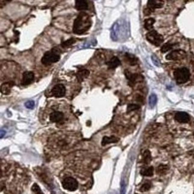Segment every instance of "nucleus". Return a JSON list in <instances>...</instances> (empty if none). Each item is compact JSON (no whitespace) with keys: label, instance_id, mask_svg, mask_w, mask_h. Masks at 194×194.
I'll use <instances>...</instances> for the list:
<instances>
[{"label":"nucleus","instance_id":"nucleus-1","mask_svg":"<svg viewBox=\"0 0 194 194\" xmlns=\"http://www.w3.org/2000/svg\"><path fill=\"white\" fill-rule=\"evenodd\" d=\"M91 26V19L85 13H81L74 21L73 31L76 34H83L87 32Z\"/></svg>","mask_w":194,"mask_h":194},{"label":"nucleus","instance_id":"nucleus-2","mask_svg":"<svg viewBox=\"0 0 194 194\" xmlns=\"http://www.w3.org/2000/svg\"><path fill=\"white\" fill-rule=\"evenodd\" d=\"M174 77L178 84H184L189 80L190 73H189L188 69L185 67L178 68V69H176L174 72Z\"/></svg>","mask_w":194,"mask_h":194},{"label":"nucleus","instance_id":"nucleus-3","mask_svg":"<svg viewBox=\"0 0 194 194\" xmlns=\"http://www.w3.org/2000/svg\"><path fill=\"white\" fill-rule=\"evenodd\" d=\"M59 59H60L59 54H57V53H54V51H49V53H46L44 54L41 61L44 65H49V64L57 62Z\"/></svg>","mask_w":194,"mask_h":194},{"label":"nucleus","instance_id":"nucleus-4","mask_svg":"<svg viewBox=\"0 0 194 194\" xmlns=\"http://www.w3.org/2000/svg\"><path fill=\"white\" fill-rule=\"evenodd\" d=\"M146 40L155 46H159L163 43V37L156 31L152 30V31H149L146 34Z\"/></svg>","mask_w":194,"mask_h":194},{"label":"nucleus","instance_id":"nucleus-5","mask_svg":"<svg viewBox=\"0 0 194 194\" xmlns=\"http://www.w3.org/2000/svg\"><path fill=\"white\" fill-rule=\"evenodd\" d=\"M62 185L63 187L67 189L69 191H74L78 188V182L72 177H67L63 180L62 182Z\"/></svg>","mask_w":194,"mask_h":194},{"label":"nucleus","instance_id":"nucleus-6","mask_svg":"<svg viewBox=\"0 0 194 194\" xmlns=\"http://www.w3.org/2000/svg\"><path fill=\"white\" fill-rule=\"evenodd\" d=\"M185 51H182V50H176V51H170L169 54L166 55V59L168 60H179L182 59L183 57H185Z\"/></svg>","mask_w":194,"mask_h":194},{"label":"nucleus","instance_id":"nucleus-7","mask_svg":"<svg viewBox=\"0 0 194 194\" xmlns=\"http://www.w3.org/2000/svg\"><path fill=\"white\" fill-rule=\"evenodd\" d=\"M51 94L54 97H62L65 95V87L63 85L59 84L57 85L55 87H54V88L51 89Z\"/></svg>","mask_w":194,"mask_h":194},{"label":"nucleus","instance_id":"nucleus-8","mask_svg":"<svg viewBox=\"0 0 194 194\" xmlns=\"http://www.w3.org/2000/svg\"><path fill=\"white\" fill-rule=\"evenodd\" d=\"M175 119L179 122L185 123V122H189L190 116L188 115V114L184 113V112H178V113H176V115H175Z\"/></svg>","mask_w":194,"mask_h":194},{"label":"nucleus","instance_id":"nucleus-9","mask_svg":"<svg viewBox=\"0 0 194 194\" xmlns=\"http://www.w3.org/2000/svg\"><path fill=\"white\" fill-rule=\"evenodd\" d=\"M163 5H164L163 0H149L148 1V8H149L150 10L159 9V8H162Z\"/></svg>","mask_w":194,"mask_h":194},{"label":"nucleus","instance_id":"nucleus-10","mask_svg":"<svg viewBox=\"0 0 194 194\" xmlns=\"http://www.w3.org/2000/svg\"><path fill=\"white\" fill-rule=\"evenodd\" d=\"M14 82H6V83H3L0 87V91L2 94H9L11 92V88L14 87Z\"/></svg>","mask_w":194,"mask_h":194},{"label":"nucleus","instance_id":"nucleus-11","mask_svg":"<svg viewBox=\"0 0 194 194\" xmlns=\"http://www.w3.org/2000/svg\"><path fill=\"white\" fill-rule=\"evenodd\" d=\"M63 119H64V115L61 112H53L50 115L51 122H62Z\"/></svg>","mask_w":194,"mask_h":194},{"label":"nucleus","instance_id":"nucleus-12","mask_svg":"<svg viewBox=\"0 0 194 194\" xmlns=\"http://www.w3.org/2000/svg\"><path fill=\"white\" fill-rule=\"evenodd\" d=\"M33 80H34V74L32 72H24L21 82H23V85H29L32 83Z\"/></svg>","mask_w":194,"mask_h":194},{"label":"nucleus","instance_id":"nucleus-13","mask_svg":"<svg viewBox=\"0 0 194 194\" xmlns=\"http://www.w3.org/2000/svg\"><path fill=\"white\" fill-rule=\"evenodd\" d=\"M76 8L79 11H85L88 9L87 0H76Z\"/></svg>","mask_w":194,"mask_h":194},{"label":"nucleus","instance_id":"nucleus-14","mask_svg":"<svg viewBox=\"0 0 194 194\" xmlns=\"http://www.w3.org/2000/svg\"><path fill=\"white\" fill-rule=\"evenodd\" d=\"M125 76L126 78L131 82H138V81H141L143 80V77L140 76V75H137V74H132V73L126 71L125 72Z\"/></svg>","mask_w":194,"mask_h":194},{"label":"nucleus","instance_id":"nucleus-15","mask_svg":"<svg viewBox=\"0 0 194 194\" xmlns=\"http://www.w3.org/2000/svg\"><path fill=\"white\" fill-rule=\"evenodd\" d=\"M119 141V138L118 137H115V136H112V137H103L102 139V145L105 146L107 144H111V143H116Z\"/></svg>","mask_w":194,"mask_h":194},{"label":"nucleus","instance_id":"nucleus-16","mask_svg":"<svg viewBox=\"0 0 194 194\" xmlns=\"http://www.w3.org/2000/svg\"><path fill=\"white\" fill-rule=\"evenodd\" d=\"M119 64H120V60L118 57H113V58H111L109 61H108V66H109L110 68H112V69L116 68L119 65Z\"/></svg>","mask_w":194,"mask_h":194},{"label":"nucleus","instance_id":"nucleus-17","mask_svg":"<svg viewBox=\"0 0 194 194\" xmlns=\"http://www.w3.org/2000/svg\"><path fill=\"white\" fill-rule=\"evenodd\" d=\"M89 75V71L87 70V69H82L79 72L77 73V78L79 81H83L84 79H85Z\"/></svg>","mask_w":194,"mask_h":194},{"label":"nucleus","instance_id":"nucleus-18","mask_svg":"<svg viewBox=\"0 0 194 194\" xmlns=\"http://www.w3.org/2000/svg\"><path fill=\"white\" fill-rule=\"evenodd\" d=\"M141 175L146 177H150L153 175V168L152 167H146L141 170Z\"/></svg>","mask_w":194,"mask_h":194},{"label":"nucleus","instance_id":"nucleus-19","mask_svg":"<svg viewBox=\"0 0 194 194\" xmlns=\"http://www.w3.org/2000/svg\"><path fill=\"white\" fill-rule=\"evenodd\" d=\"M125 57H126V61L129 64H131V65H135V64H137V62H138L137 57H135L134 55H132L130 54H126Z\"/></svg>","mask_w":194,"mask_h":194},{"label":"nucleus","instance_id":"nucleus-20","mask_svg":"<svg viewBox=\"0 0 194 194\" xmlns=\"http://www.w3.org/2000/svg\"><path fill=\"white\" fill-rule=\"evenodd\" d=\"M142 158H143V163L144 164H146L150 161L152 159V155H150V152L149 150H145L143 152V155H142Z\"/></svg>","mask_w":194,"mask_h":194},{"label":"nucleus","instance_id":"nucleus-21","mask_svg":"<svg viewBox=\"0 0 194 194\" xmlns=\"http://www.w3.org/2000/svg\"><path fill=\"white\" fill-rule=\"evenodd\" d=\"M154 23H155L154 19H152V18L146 19V20H145V23H144L145 28H146V29H148V30L152 29V26H153V24H154Z\"/></svg>","mask_w":194,"mask_h":194},{"label":"nucleus","instance_id":"nucleus-22","mask_svg":"<svg viewBox=\"0 0 194 194\" xmlns=\"http://www.w3.org/2000/svg\"><path fill=\"white\" fill-rule=\"evenodd\" d=\"M156 102H157V97L155 94H152V95L149 96V107H150V109H152V108H154L155 104H156Z\"/></svg>","mask_w":194,"mask_h":194},{"label":"nucleus","instance_id":"nucleus-23","mask_svg":"<svg viewBox=\"0 0 194 194\" xmlns=\"http://www.w3.org/2000/svg\"><path fill=\"white\" fill-rule=\"evenodd\" d=\"M175 47L174 44H170V43H167V44H164L161 47V51L162 53H167V51H170L173 50V48Z\"/></svg>","mask_w":194,"mask_h":194},{"label":"nucleus","instance_id":"nucleus-24","mask_svg":"<svg viewBox=\"0 0 194 194\" xmlns=\"http://www.w3.org/2000/svg\"><path fill=\"white\" fill-rule=\"evenodd\" d=\"M75 39L74 38H70V39H68L67 41H64L62 44H61V46L63 47V48H67V47H69V46H72L73 44L75 43Z\"/></svg>","mask_w":194,"mask_h":194},{"label":"nucleus","instance_id":"nucleus-25","mask_svg":"<svg viewBox=\"0 0 194 194\" xmlns=\"http://www.w3.org/2000/svg\"><path fill=\"white\" fill-rule=\"evenodd\" d=\"M150 186H152V183H145L144 184H142V186L140 187V191L142 192H144V191H148L149 189L150 188Z\"/></svg>","mask_w":194,"mask_h":194},{"label":"nucleus","instance_id":"nucleus-26","mask_svg":"<svg viewBox=\"0 0 194 194\" xmlns=\"http://www.w3.org/2000/svg\"><path fill=\"white\" fill-rule=\"evenodd\" d=\"M167 170H168V166H166V165H159L158 168H157V173L158 174H164Z\"/></svg>","mask_w":194,"mask_h":194},{"label":"nucleus","instance_id":"nucleus-27","mask_svg":"<svg viewBox=\"0 0 194 194\" xmlns=\"http://www.w3.org/2000/svg\"><path fill=\"white\" fill-rule=\"evenodd\" d=\"M32 191H33L34 194H44V193H43V192L41 191V189H40V187L38 186V184H36V183L33 184V186H32Z\"/></svg>","mask_w":194,"mask_h":194},{"label":"nucleus","instance_id":"nucleus-28","mask_svg":"<svg viewBox=\"0 0 194 194\" xmlns=\"http://www.w3.org/2000/svg\"><path fill=\"white\" fill-rule=\"evenodd\" d=\"M139 108H140V106L137 105V104H130V105L127 106V111H128V112H132V111L138 110Z\"/></svg>","mask_w":194,"mask_h":194},{"label":"nucleus","instance_id":"nucleus-29","mask_svg":"<svg viewBox=\"0 0 194 194\" xmlns=\"http://www.w3.org/2000/svg\"><path fill=\"white\" fill-rule=\"evenodd\" d=\"M24 106L27 108V109H33L34 108V106H35V103H34V101H32V100H29V101H26L25 102V104H24Z\"/></svg>","mask_w":194,"mask_h":194},{"label":"nucleus","instance_id":"nucleus-30","mask_svg":"<svg viewBox=\"0 0 194 194\" xmlns=\"http://www.w3.org/2000/svg\"><path fill=\"white\" fill-rule=\"evenodd\" d=\"M152 61H153V63L155 64V65H157V66H159V65H160V63H159V61H158V60H156L157 58H156V57H154V55H152Z\"/></svg>","mask_w":194,"mask_h":194},{"label":"nucleus","instance_id":"nucleus-31","mask_svg":"<svg viewBox=\"0 0 194 194\" xmlns=\"http://www.w3.org/2000/svg\"><path fill=\"white\" fill-rule=\"evenodd\" d=\"M5 135H6V131L3 130V129H0V139H1V138H3Z\"/></svg>","mask_w":194,"mask_h":194},{"label":"nucleus","instance_id":"nucleus-32","mask_svg":"<svg viewBox=\"0 0 194 194\" xmlns=\"http://www.w3.org/2000/svg\"><path fill=\"white\" fill-rule=\"evenodd\" d=\"M122 194H124V182L123 180L122 183Z\"/></svg>","mask_w":194,"mask_h":194},{"label":"nucleus","instance_id":"nucleus-33","mask_svg":"<svg viewBox=\"0 0 194 194\" xmlns=\"http://www.w3.org/2000/svg\"><path fill=\"white\" fill-rule=\"evenodd\" d=\"M2 176V171H1V169H0V177Z\"/></svg>","mask_w":194,"mask_h":194},{"label":"nucleus","instance_id":"nucleus-34","mask_svg":"<svg viewBox=\"0 0 194 194\" xmlns=\"http://www.w3.org/2000/svg\"><path fill=\"white\" fill-rule=\"evenodd\" d=\"M5 1H11V0H5Z\"/></svg>","mask_w":194,"mask_h":194}]
</instances>
